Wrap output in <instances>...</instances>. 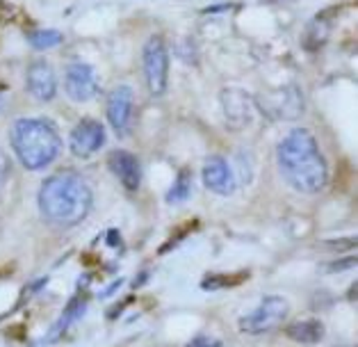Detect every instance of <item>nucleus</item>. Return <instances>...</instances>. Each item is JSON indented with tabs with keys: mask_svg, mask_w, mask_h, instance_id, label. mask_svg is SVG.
<instances>
[{
	"mask_svg": "<svg viewBox=\"0 0 358 347\" xmlns=\"http://www.w3.org/2000/svg\"><path fill=\"white\" fill-rule=\"evenodd\" d=\"M30 43L37 50H46V48H53L62 43V34L57 30H37L30 34Z\"/></svg>",
	"mask_w": 358,
	"mask_h": 347,
	"instance_id": "dca6fc26",
	"label": "nucleus"
},
{
	"mask_svg": "<svg viewBox=\"0 0 358 347\" xmlns=\"http://www.w3.org/2000/svg\"><path fill=\"white\" fill-rule=\"evenodd\" d=\"M287 336L303 345L320 343L324 338V325L317 323V320H303V323H294L287 327Z\"/></svg>",
	"mask_w": 358,
	"mask_h": 347,
	"instance_id": "4468645a",
	"label": "nucleus"
},
{
	"mask_svg": "<svg viewBox=\"0 0 358 347\" xmlns=\"http://www.w3.org/2000/svg\"><path fill=\"white\" fill-rule=\"evenodd\" d=\"M12 146L23 167L37 171L57 158L62 140L46 119H19L12 126Z\"/></svg>",
	"mask_w": 358,
	"mask_h": 347,
	"instance_id": "7ed1b4c3",
	"label": "nucleus"
},
{
	"mask_svg": "<svg viewBox=\"0 0 358 347\" xmlns=\"http://www.w3.org/2000/svg\"><path fill=\"white\" fill-rule=\"evenodd\" d=\"M103 144H106V128L94 119H83L73 128L71 140H69V146L78 158H90Z\"/></svg>",
	"mask_w": 358,
	"mask_h": 347,
	"instance_id": "1a4fd4ad",
	"label": "nucleus"
},
{
	"mask_svg": "<svg viewBox=\"0 0 358 347\" xmlns=\"http://www.w3.org/2000/svg\"><path fill=\"white\" fill-rule=\"evenodd\" d=\"M7 176H10V160H7V155L0 151V190H3Z\"/></svg>",
	"mask_w": 358,
	"mask_h": 347,
	"instance_id": "6ab92c4d",
	"label": "nucleus"
},
{
	"mask_svg": "<svg viewBox=\"0 0 358 347\" xmlns=\"http://www.w3.org/2000/svg\"><path fill=\"white\" fill-rule=\"evenodd\" d=\"M25 87L37 101H53L57 94V78L48 62H32L25 76Z\"/></svg>",
	"mask_w": 358,
	"mask_h": 347,
	"instance_id": "9b49d317",
	"label": "nucleus"
},
{
	"mask_svg": "<svg viewBox=\"0 0 358 347\" xmlns=\"http://www.w3.org/2000/svg\"><path fill=\"white\" fill-rule=\"evenodd\" d=\"M203 183L210 192L229 197L235 192L238 180H235V174L231 169V164L224 158H220V155H213V158H208L206 167H203Z\"/></svg>",
	"mask_w": 358,
	"mask_h": 347,
	"instance_id": "f8f14e48",
	"label": "nucleus"
},
{
	"mask_svg": "<svg viewBox=\"0 0 358 347\" xmlns=\"http://www.w3.org/2000/svg\"><path fill=\"white\" fill-rule=\"evenodd\" d=\"M278 169L296 192L315 194L329 180V167L320 146L306 128L290 130L276 151Z\"/></svg>",
	"mask_w": 358,
	"mask_h": 347,
	"instance_id": "f257e3e1",
	"label": "nucleus"
},
{
	"mask_svg": "<svg viewBox=\"0 0 358 347\" xmlns=\"http://www.w3.org/2000/svg\"><path fill=\"white\" fill-rule=\"evenodd\" d=\"M110 169L115 171L119 183L126 190H137L142 183V164L128 151H112L110 153Z\"/></svg>",
	"mask_w": 358,
	"mask_h": 347,
	"instance_id": "ddd939ff",
	"label": "nucleus"
},
{
	"mask_svg": "<svg viewBox=\"0 0 358 347\" xmlns=\"http://www.w3.org/2000/svg\"><path fill=\"white\" fill-rule=\"evenodd\" d=\"M83 311H85V302H83V299H73L71 304H69V309H66L64 318L59 320V325H57L55 329H57V332H62V329H64L69 323H73V320H76L78 316H80Z\"/></svg>",
	"mask_w": 358,
	"mask_h": 347,
	"instance_id": "f3484780",
	"label": "nucleus"
},
{
	"mask_svg": "<svg viewBox=\"0 0 358 347\" xmlns=\"http://www.w3.org/2000/svg\"><path fill=\"white\" fill-rule=\"evenodd\" d=\"M258 108L263 110V115L278 119V121H292L299 115H303V97L299 87H281L265 94L258 99Z\"/></svg>",
	"mask_w": 358,
	"mask_h": 347,
	"instance_id": "423d86ee",
	"label": "nucleus"
},
{
	"mask_svg": "<svg viewBox=\"0 0 358 347\" xmlns=\"http://www.w3.org/2000/svg\"><path fill=\"white\" fill-rule=\"evenodd\" d=\"M142 64H144V80L151 97L160 99L167 92L169 85V50L162 37L153 34L144 43L142 50Z\"/></svg>",
	"mask_w": 358,
	"mask_h": 347,
	"instance_id": "20e7f679",
	"label": "nucleus"
},
{
	"mask_svg": "<svg viewBox=\"0 0 358 347\" xmlns=\"http://www.w3.org/2000/svg\"><path fill=\"white\" fill-rule=\"evenodd\" d=\"M189 190H192V174H189L187 169H182V171L178 174L176 183H173V187L169 190L167 201H171V204L185 201V199L189 197Z\"/></svg>",
	"mask_w": 358,
	"mask_h": 347,
	"instance_id": "2eb2a0df",
	"label": "nucleus"
},
{
	"mask_svg": "<svg viewBox=\"0 0 358 347\" xmlns=\"http://www.w3.org/2000/svg\"><path fill=\"white\" fill-rule=\"evenodd\" d=\"M64 90L71 101L87 103L99 94V78H96L94 69L90 64L76 62L69 66L64 73Z\"/></svg>",
	"mask_w": 358,
	"mask_h": 347,
	"instance_id": "0eeeda50",
	"label": "nucleus"
},
{
	"mask_svg": "<svg viewBox=\"0 0 358 347\" xmlns=\"http://www.w3.org/2000/svg\"><path fill=\"white\" fill-rule=\"evenodd\" d=\"M285 316H287V302L283 297L272 295V297H265L251 313H247L240 320V329L244 334L260 336V334L272 332L276 327H281Z\"/></svg>",
	"mask_w": 358,
	"mask_h": 347,
	"instance_id": "39448f33",
	"label": "nucleus"
},
{
	"mask_svg": "<svg viewBox=\"0 0 358 347\" xmlns=\"http://www.w3.org/2000/svg\"><path fill=\"white\" fill-rule=\"evenodd\" d=\"M187 347H222V343L210 336H196L194 341L187 343Z\"/></svg>",
	"mask_w": 358,
	"mask_h": 347,
	"instance_id": "a211bd4d",
	"label": "nucleus"
},
{
	"mask_svg": "<svg viewBox=\"0 0 358 347\" xmlns=\"http://www.w3.org/2000/svg\"><path fill=\"white\" fill-rule=\"evenodd\" d=\"M222 108H224L226 124H229L233 130H242L247 124H251L256 103H253V99L242 90H224L222 92Z\"/></svg>",
	"mask_w": 358,
	"mask_h": 347,
	"instance_id": "9d476101",
	"label": "nucleus"
},
{
	"mask_svg": "<svg viewBox=\"0 0 358 347\" xmlns=\"http://www.w3.org/2000/svg\"><path fill=\"white\" fill-rule=\"evenodd\" d=\"M92 190L76 171H57L43 180L39 190V211L48 224L71 229L92 211Z\"/></svg>",
	"mask_w": 358,
	"mask_h": 347,
	"instance_id": "f03ea898",
	"label": "nucleus"
},
{
	"mask_svg": "<svg viewBox=\"0 0 358 347\" xmlns=\"http://www.w3.org/2000/svg\"><path fill=\"white\" fill-rule=\"evenodd\" d=\"M108 119L117 135H128L133 124V90L128 85H119L108 97Z\"/></svg>",
	"mask_w": 358,
	"mask_h": 347,
	"instance_id": "6e6552de",
	"label": "nucleus"
}]
</instances>
